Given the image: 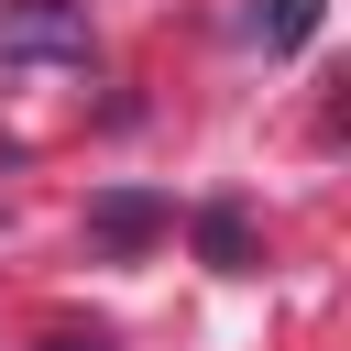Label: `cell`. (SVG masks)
<instances>
[{
    "mask_svg": "<svg viewBox=\"0 0 351 351\" xmlns=\"http://www.w3.org/2000/svg\"><path fill=\"white\" fill-rule=\"evenodd\" d=\"M263 55H296L307 33H318V0H252V22H241Z\"/></svg>",
    "mask_w": 351,
    "mask_h": 351,
    "instance_id": "obj_1",
    "label": "cell"
}]
</instances>
